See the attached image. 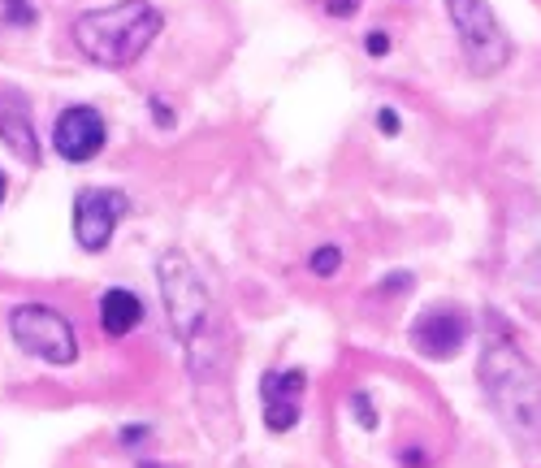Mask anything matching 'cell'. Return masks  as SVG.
<instances>
[{
    "instance_id": "6da1fadb",
    "label": "cell",
    "mask_w": 541,
    "mask_h": 468,
    "mask_svg": "<svg viewBox=\"0 0 541 468\" xmlns=\"http://www.w3.org/2000/svg\"><path fill=\"white\" fill-rule=\"evenodd\" d=\"M156 282H161V299L174 325V338L187 351V369L195 382H217L226 373V330L213 308L204 278L195 273L187 252H165L156 260Z\"/></svg>"
},
{
    "instance_id": "7a4b0ae2",
    "label": "cell",
    "mask_w": 541,
    "mask_h": 468,
    "mask_svg": "<svg viewBox=\"0 0 541 468\" xmlns=\"http://www.w3.org/2000/svg\"><path fill=\"white\" fill-rule=\"evenodd\" d=\"M477 377L494 416L516 438V447L537 451L541 447V373L507 330L485 334Z\"/></svg>"
},
{
    "instance_id": "3957f363",
    "label": "cell",
    "mask_w": 541,
    "mask_h": 468,
    "mask_svg": "<svg viewBox=\"0 0 541 468\" xmlns=\"http://www.w3.org/2000/svg\"><path fill=\"white\" fill-rule=\"evenodd\" d=\"M161 9L152 0H113V5L87 9L74 18V44L91 65L104 70H126L143 52L152 48V39L161 35Z\"/></svg>"
},
{
    "instance_id": "277c9868",
    "label": "cell",
    "mask_w": 541,
    "mask_h": 468,
    "mask_svg": "<svg viewBox=\"0 0 541 468\" xmlns=\"http://www.w3.org/2000/svg\"><path fill=\"white\" fill-rule=\"evenodd\" d=\"M451 26L464 48V65L477 78H494L498 70H507L511 61V39L498 26V13L490 9V0H446Z\"/></svg>"
},
{
    "instance_id": "5b68a950",
    "label": "cell",
    "mask_w": 541,
    "mask_h": 468,
    "mask_svg": "<svg viewBox=\"0 0 541 468\" xmlns=\"http://www.w3.org/2000/svg\"><path fill=\"white\" fill-rule=\"evenodd\" d=\"M9 334L26 356L44 364H74L78 360V334L65 321V312L48 304H22L9 312Z\"/></svg>"
},
{
    "instance_id": "8992f818",
    "label": "cell",
    "mask_w": 541,
    "mask_h": 468,
    "mask_svg": "<svg viewBox=\"0 0 541 468\" xmlns=\"http://www.w3.org/2000/svg\"><path fill=\"white\" fill-rule=\"evenodd\" d=\"M130 213V195L113 187H83L74 195V239L83 252H104L117 234V221Z\"/></svg>"
},
{
    "instance_id": "52a82bcc",
    "label": "cell",
    "mask_w": 541,
    "mask_h": 468,
    "mask_svg": "<svg viewBox=\"0 0 541 468\" xmlns=\"http://www.w3.org/2000/svg\"><path fill=\"white\" fill-rule=\"evenodd\" d=\"M104 143H109V122H104L100 109H91V104H70V109L52 122V148L70 165L96 161L104 152Z\"/></svg>"
},
{
    "instance_id": "ba28073f",
    "label": "cell",
    "mask_w": 541,
    "mask_h": 468,
    "mask_svg": "<svg viewBox=\"0 0 541 468\" xmlns=\"http://www.w3.org/2000/svg\"><path fill=\"white\" fill-rule=\"evenodd\" d=\"M407 343L429 360H451L468 343V317L464 312H455V308H429V312H420V317L412 321Z\"/></svg>"
},
{
    "instance_id": "9c48e42d",
    "label": "cell",
    "mask_w": 541,
    "mask_h": 468,
    "mask_svg": "<svg viewBox=\"0 0 541 468\" xmlns=\"http://www.w3.org/2000/svg\"><path fill=\"white\" fill-rule=\"evenodd\" d=\"M303 386H308L303 369H265V377H260V412H265V425L273 434H290L299 425Z\"/></svg>"
},
{
    "instance_id": "30bf717a",
    "label": "cell",
    "mask_w": 541,
    "mask_h": 468,
    "mask_svg": "<svg viewBox=\"0 0 541 468\" xmlns=\"http://www.w3.org/2000/svg\"><path fill=\"white\" fill-rule=\"evenodd\" d=\"M0 143L22 156L26 165H39V139H35V122H31V104L22 91L5 87L0 91Z\"/></svg>"
},
{
    "instance_id": "8fae6325",
    "label": "cell",
    "mask_w": 541,
    "mask_h": 468,
    "mask_svg": "<svg viewBox=\"0 0 541 468\" xmlns=\"http://www.w3.org/2000/svg\"><path fill=\"white\" fill-rule=\"evenodd\" d=\"M139 321H143V299L135 291L109 286V291L100 295V325L109 338H126L130 330H139Z\"/></svg>"
},
{
    "instance_id": "7c38bea8",
    "label": "cell",
    "mask_w": 541,
    "mask_h": 468,
    "mask_svg": "<svg viewBox=\"0 0 541 468\" xmlns=\"http://www.w3.org/2000/svg\"><path fill=\"white\" fill-rule=\"evenodd\" d=\"M308 269L316 273V278H334V273L342 269V247L338 243H321L316 252L308 256Z\"/></svg>"
},
{
    "instance_id": "4fadbf2b",
    "label": "cell",
    "mask_w": 541,
    "mask_h": 468,
    "mask_svg": "<svg viewBox=\"0 0 541 468\" xmlns=\"http://www.w3.org/2000/svg\"><path fill=\"white\" fill-rule=\"evenodd\" d=\"M35 18L31 0H0V26H35Z\"/></svg>"
},
{
    "instance_id": "5bb4252c",
    "label": "cell",
    "mask_w": 541,
    "mask_h": 468,
    "mask_svg": "<svg viewBox=\"0 0 541 468\" xmlns=\"http://www.w3.org/2000/svg\"><path fill=\"white\" fill-rule=\"evenodd\" d=\"M407 286H412V273H390V278H381L377 295H381V299H390V295H403Z\"/></svg>"
},
{
    "instance_id": "9a60e30c",
    "label": "cell",
    "mask_w": 541,
    "mask_h": 468,
    "mask_svg": "<svg viewBox=\"0 0 541 468\" xmlns=\"http://www.w3.org/2000/svg\"><path fill=\"white\" fill-rule=\"evenodd\" d=\"M377 130H381V135H386V139H394V135H399V130H403L399 113H394L390 104H386V109H377Z\"/></svg>"
},
{
    "instance_id": "2e32d148",
    "label": "cell",
    "mask_w": 541,
    "mask_h": 468,
    "mask_svg": "<svg viewBox=\"0 0 541 468\" xmlns=\"http://www.w3.org/2000/svg\"><path fill=\"white\" fill-rule=\"evenodd\" d=\"M364 52H368V57H386V52H390V35L386 31L364 35Z\"/></svg>"
},
{
    "instance_id": "e0dca14e",
    "label": "cell",
    "mask_w": 541,
    "mask_h": 468,
    "mask_svg": "<svg viewBox=\"0 0 541 468\" xmlns=\"http://www.w3.org/2000/svg\"><path fill=\"white\" fill-rule=\"evenodd\" d=\"M148 109H152V122H156V126L174 130V109H169L165 100H156V96H152V100H148Z\"/></svg>"
},
{
    "instance_id": "ac0fdd59",
    "label": "cell",
    "mask_w": 541,
    "mask_h": 468,
    "mask_svg": "<svg viewBox=\"0 0 541 468\" xmlns=\"http://www.w3.org/2000/svg\"><path fill=\"white\" fill-rule=\"evenodd\" d=\"M321 5H325L329 18H351V13L360 9V0H321Z\"/></svg>"
},
{
    "instance_id": "d6986e66",
    "label": "cell",
    "mask_w": 541,
    "mask_h": 468,
    "mask_svg": "<svg viewBox=\"0 0 541 468\" xmlns=\"http://www.w3.org/2000/svg\"><path fill=\"white\" fill-rule=\"evenodd\" d=\"M148 434H152L148 425H135V429H122V442H126V447H135V442H143Z\"/></svg>"
},
{
    "instance_id": "ffe728a7",
    "label": "cell",
    "mask_w": 541,
    "mask_h": 468,
    "mask_svg": "<svg viewBox=\"0 0 541 468\" xmlns=\"http://www.w3.org/2000/svg\"><path fill=\"white\" fill-rule=\"evenodd\" d=\"M139 468H174V464H152V460H143Z\"/></svg>"
},
{
    "instance_id": "44dd1931",
    "label": "cell",
    "mask_w": 541,
    "mask_h": 468,
    "mask_svg": "<svg viewBox=\"0 0 541 468\" xmlns=\"http://www.w3.org/2000/svg\"><path fill=\"white\" fill-rule=\"evenodd\" d=\"M5 187H9V182H5V174H0V204H5Z\"/></svg>"
}]
</instances>
